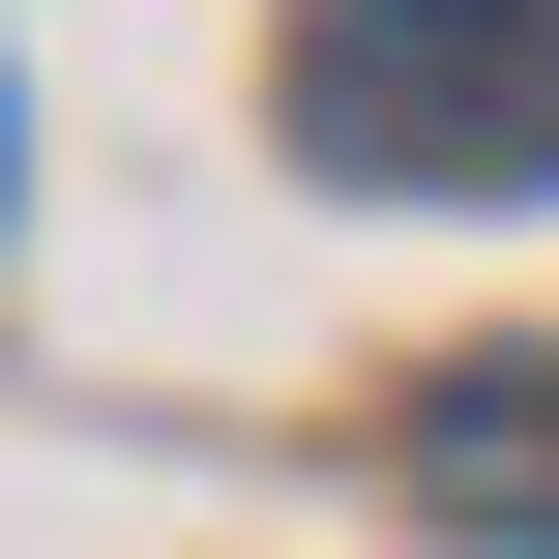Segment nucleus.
I'll return each instance as SVG.
<instances>
[{"instance_id":"nucleus-1","label":"nucleus","mask_w":559,"mask_h":559,"mask_svg":"<svg viewBox=\"0 0 559 559\" xmlns=\"http://www.w3.org/2000/svg\"><path fill=\"white\" fill-rule=\"evenodd\" d=\"M295 147L383 206H531L559 177V0H295Z\"/></svg>"},{"instance_id":"nucleus-2","label":"nucleus","mask_w":559,"mask_h":559,"mask_svg":"<svg viewBox=\"0 0 559 559\" xmlns=\"http://www.w3.org/2000/svg\"><path fill=\"white\" fill-rule=\"evenodd\" d=\"M413 501L531 559V531H559V383H442V413H413Z\"/></svg>"}]
</instances>
